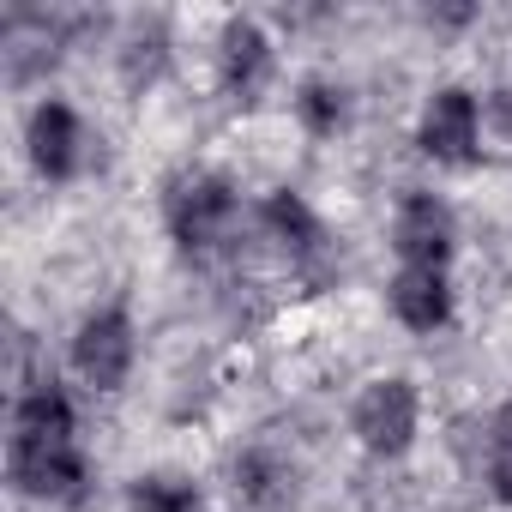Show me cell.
Here are the masks:
<instances>
[{"mask_svg":"<svg viewBox=\"0 0 512 512\" xmlns=\"http://www.w3.org/2000/svg\"><path fill=\"white\" fill-rule=\"evenodd\" d=\"M127 506L133 512H199V488L181 476H139L127 488Z\"/></svg>","mask_w":512,"mask_h":512,"instance_id":"cell-14","label":"cell"},{"mask_svg":"<svg viewBox=\"0 0 512 512\" xmlns=\"http://www.w3.org/2000/svg\"><path fill=\"white\" fill-rule=\"evenodd\" d=\"M386 296H392V314L410 332H440L452 320V284L434 266H398V278H392Z\"/></svg>","mask_w":512,"mask_h":512,"instance_id":"cell-9","label":"cell"},{"mask_svg":"<svg viewBox=\"0 0 512 512\" xmlns=\"http://www.w3.org/2000/svg\"><path fill=\"white\" fill-rule=\"evenodd\" d=\"M55 25L43 19V13H13L7 19V31H0V55H7V79L13 85H25V79H37L49 61H55Z\"/></svg>","mask_w":512,"mask_h":512,"instance_id":"cell-11","label":"cell"},{"mask_svg":"<svg viewBox=\"0 0 512 512\" xmlns=\"http://www.w3.org/2000/svg\"><path fill=\"white\" fill-rule=\"evenodd\" d=\"M266 229L296 253V260H314V253H320V241H326V229H320V217L308 211V199L302 193H272L266 199Z\"/></svg>","mask_w":512,"mask_h":512,"instance_id":"cell-12","label":"cell"},{"mask_svg":"<svg viewBox=\"0 0 512 512\" xmlns=\"http://www.w3.org/2000/svg\"><path fill=\"white\" fill-rule=\"evenodd\" d=\"M488 488L500 506H512V404L488 416Z\"/></svg>","mask_w":512,"mask_h":512,"instance_id":"cell-16","label":"cell"},{"mask_svg":"<svg viewBox=\"0 0 512 512\" xmlns=\"http://www.w3.org/2000/svg\"><path fill=\"white\" fill-rule=\"evenodd\" d=\"M392 247L404 266H434L446 272L452 247H458V223H452V205L440 193H404L398 217H392Z\"/></svg>","mask_w":512,"mask_h":512,"instance_id":"cell-4","label":"cell"},{"mask_svg":"<svg viewBox=\"0 0 512 512\" xmlns=\"http://www.w3.org/2000/svg\"><path fill=\"white\" fill-rule=\"evenodd\" d=\"M13 440H79L73 398H67L49 374L19 392V404H13Z\"/></svg>","mask_w":512,"mask_h":512,"instance_id":"cell-10","label":"cell"},{"mask_svg":"<svg viewBox=\"0 0 512 512\" xmlns=\"http://www.w3.org/2000/svg\"><path fill=\"white\" fill-rule=\"evenodd\" d=\"M296 115H302V127L308 133H338L344 127V91L332 85V79H308L302 85V97H296Z\"/></svg>","mask_w":512,"mask_h":512,"instance_id":"cell-15","label":"cell"},{"mask_svg":"<svg viewBox=\"0 0 512 512\" xmlns=\"http://www.w3.org/2000/svg\"><path fill=\"white\" fill-rule=\"evenodd\" d=\"M272 79V37L253 19H229L223 25V91L235 103H253Z\"/></svg>","mask_w":512,"mask_h":512,"instance_id":"cell-8","label":"cell"},{"mask_svg":"<svg viewBox=\"0 0 512 512\" xmlns=\"http://www.w3.org/2000/svg\"><path fill=\"white\" fill-rule=\"evenodd\" d=\"M7 476L19 494L55 500V506H79L91 488V464L79 440H7Z\"/></svg>","mask_w":512,"mask_h":512,"instance_id":"cell-1","label":"cell"},{"mask_svg":"<svg viewBox=\"0 0 512 512\" xmlns=\"http://www.w3.org/2000/svg\"><path fill=\"white\" fill-rule=\"evenodd\" d=\"M350 428L356 440L374 452V458H398L410 452L416 428H422V398L404 374H386V380H368L356 392V410H350Z\"/></svg>","mask_w":512,"mask_h":512,"instance_id":"cell-2","label":"cell"},{"mask_svg":"<svg viewBox=\"0 0 512 512\" xmlns=\"http://www.w3.org/2000/svg\"><path fill=\"white\" fill-rule=\"evenodd\" d=\"M235 494L253 500V506H266V512H278V506L296 494V482H290V470H284L278 458L247 452V458H235Z\"/></svg>","mask_w":512,"mask_h":512,"instance_id":"cell-13","label":"cell"},{"mask_svg":"<svg viewBox=\"0 0 512 512\" xmlns=\"http://www.w3.org/2000/svg\"><path fill=\"white\" fill-rule=\"evenodd\" d=\"M476 139H482V103L464 91V85H440L422 109V127H416V145L434 157V163H470L476 157Z\"/></svg>","mask_w":512,"mask_h":512,"instance_id":"cell-6","label":"cell"},{"mask_svg":"<svg viewBox=\"0 0 512 512\" xmlns=\"http://www.w3.org/2000/svg\"><path fill=\"white\" fill-rule=\"evenodd\" d=\"M25 145H31L37 175L67 181V175H79V163H85V121H79L67 103L43 97V103L31 109V121H25Z\"/></svg>","mask_w":512,"mask_h":512,"instance_id":"cell-7","label":"cell"},{"mask_svg":"<svg viewBox=\"0 0 512 512\" xmlns=\"http://www.w3.org/2000/svg\"><path fill=\"white\" fill-rule=\"evenodd\" d=\"M229 223H235V187L223 175H187L169 187V235L181 253H193V260L217 253V241H229Z\"/></svg>","mask_w":512,"mask_h":512,"instance_id":"cell-3","label":"cell"},{"mask_svg":"<svg viewBox=\"0 0 512 512\" xmlns=\"http://www.w3.org/2000/svg\"><path fill=\"white\" fill-rule=\"evenodd\" d=\"M73 368L91 392H121L133 368V320L121 308H97L73 338Z\"/></svg>","mask_w":512,"mask_h":512,"instance_id":"cell-5","label":"cell"}]
</instances>
